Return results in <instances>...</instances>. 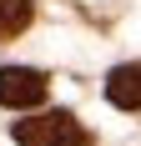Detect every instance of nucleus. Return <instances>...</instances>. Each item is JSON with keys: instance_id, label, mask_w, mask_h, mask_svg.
Returning <instances> with one entry per match:
<instances>
[{"instance_id": "f257e3e1", "label": "nucleus", "mask_w": 141, "mask_h": 146, "mask_svg": "<svg viewBox=\"0 0 141 146\" xmlns=\"http://www.w3.org/2000/svg\"><path fill=\"white\" fill-rule=\"evenodd\" d=\"M10 136L20 146H91L86 126L70 111H51V116H30V121H15Z\"/></svg>"}, {"instance_id": "f03ea898", "label": "nucleus", "mask_w": 141, "mask_h": 146, "mask_svg": "<svg viewBox=\"0 0 141 146\" xmlns=\"http://www.w3.org/2000/svg\"><path fill=\"white\" fill-rule=\"evenodd\" d=\"M45 91H51L45 71H30V66H5V71H0V106H10V111L41 106Z\"/></svg>"}, {"instance_id": "7ed1b4c3", "label": "nucleus", "mask_w": 141, "mask_h": 146, "mask_svg": "<svg viewBox=\"0 0 141 146\" xmlns=\"http://www.w3.org/2000/svg\"><path fill=\"white\" fill-rule=\"evenodd\" d=\"M106 101L121 111H141V60H126L106 76Z\"/></svg>"}, {"instance_id": "20e7f679", "label": "nucleus", "mask_w": 141, "mask_h": 146, "mask_svg": "<svg viewBox=\"0 0 141 146\" xmlns=\"http://www.w3.org/2000/svg\"><path fill=\"white\" fill-rule=\"evenodd\" d=\"M35 20V0H0V40H15Z\"/></svg>"}]
</instances>
